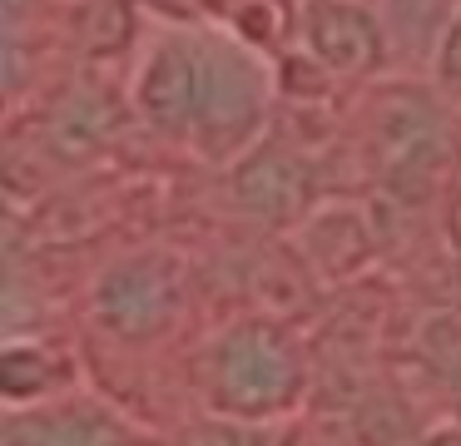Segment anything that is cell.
<instances>
[{
    "label": "cell",
    "instance_id": "cell-1",
    "mask_svg": "<svg viewBox=\"0 0 461 446\" xmlns=\"http://www.w3.org/2000/svg\"><path fill=\"white\" fill-rule=\"evenodd\" d=\"M194 45H199V95H194L189 149L203 164L229 168L258 139H268L283 79L278 65L229 25H194Z\"/></svg>",
    "mask_w": 461,
    "mask_h": 446
},
{
    "label": "cell",
    "instance_id": "cell-2",
    "mask_svg": "<svg viewBox=\"0 0 461 446\" xmlns=\"http://www.w3.org/2000/svg\"><path fill=\"white\" fill-rule=\"evenodd\" d=\"M308 396V352L273 317H239L203 352V406L239 422H283Z\"/></svg>",
    "mask_w": 461,
    "mask_h": 446
},
{
    "label": "cell",
    "instance_id": "cell-3",
    "mask_svg": "<svg viewBox=\"0 0 461 446\" xmlns=\"http://www.w3.org/2000/svg\"><path fill=\"white\" fill-rule=\"evenodd\" d=\"M451 105L437 85H402L382 89L367 109V159L382 188L397 198H421L437 188L441 168L451 164Z\"/></svg>",
    "mask_w": 461,
    "mask_h": 446
},
{
    "label": "cell",
    "instance_id": "cell-4",
    "mask_svg": "<svg viewBox=\"0 0 461 446\" xmlns=\"http://www.w3.org/2000/svg\"><path fill=\"white\" fill-rule=\"evenodd\" d=\"M184 303H189V273L169 248H130L110 258L90 283V323L130 347L169 337L184 317Z\"/></svg>",
    "mask_w": 461,
    "mask_h": 446
},
{
    "label": "cell",
    "instance_id": "cell-5",
    "mask_svg": "<svg viewBox=\"0 0 461 446\" xmlns=\"http://www.w3.org/2000/svg\"><path fill=\"white\" fill-rule=\"evenodd\" d=\"M194 95H199V45L194 25H159V35L144 40L130 75V109L144 129L164 139L194 134Z\"/></svg>",
    "mask_w": 461,
    "mask_h": 446
},
{
    "label": "cell",
    "instance_id": "cell-6",
    "mask_svg": "<svg viewBox=\"0 0 461 446\" xmlns=\"http://www.w3.org/2000/svg\"><path fill=\"white\" fill-rule=\"evenodd\" d=\"M298 50L328 79H372L392 65L377 0H303Z\"/></svg>",
    "mask_w": 461,
    "mask_h": 446
},
{
    "label": "cell",
    "instance_id": "cell-7",
    "mask_svg": "<svg viewBox=\"0 0 461 446\" xmlns=\"http://www.w3.org/2000/svg\"><path fill=\"white\" fill-rule=\"evenodd\" d=\"M229 194L239 214L263 228H298L312 214V168L283 139H258L239 164H229Z\"/></svg>",
    "mask_w": 461,
    "mask_h": 446
},
{
    "label": "cell",
    "instance_id": "cell-8",
    "mask_svg": "<svg viewBox=\"0 0 461 446\" xmlns=\"http://www.w3.org/2000/svg\"><path fill=\"white\" fill-rule=\"evenodd\" d=\"M0 446H154L124 412L90 392H65L55 402L5 412Z\"/></svg>",
    "mask_w": 461,
    "mask_h": 446
},
{
    "label": "cell",
    "instance_id": "cell-9",
    "mask_svg": "<svg viewBox=\"0 0 461 446\" xmlns=\"http://www.w3.org/2000/svg\"><path fill=\"white\" fill-rule=\"evenodd\" d=\"M456 10L461 0H377L392 65L402 75H431V59H437Z\"/></svg>",
    "mask_w": 461,
    "mask_h": 446
},
{
    "label": "cell",
    "instance_id": "cell-10",
    "mask_svg": "<svg viewBox=\"0 0 461 446\" xmlns=\"http://www.w3.org/2000/svg\"><path fill=\"white\" fill-rule=\"evenodd\" d=\"M65 392H75V362L60 347L41 342V337H11L5 342V352H0V402H5V412L55 402Z\"/></svg>",
    "mask_w": 461,
    "mask_h": 446
},
{
    "label": "cell",
    "instance_id": "cell-11",
    "mask_svg": "<svg viewBox=\"0 0 461 446\" xmlns=\"http://www.w3.org/2000/svg\"><path fill=\"white\" fill-rule=\"evenodd\" d=\"M298 238H303L308 263L318 268L322 278H352L372 258V248H377L367 218L352 204H318L298 223Z\"/></svg>",
    "mask_w": 461,
    "mask_h": 446
},
{
    "label": "cell",
    "instance_id": "cell-12",
    "mask_svg": "<svg viewBox=\"0 0 461 446\" xmlns=\"http://www.w3.org/2000/svg\"><path fill=\"white\" fill-rule=\"evenodd\" d=\"M110 105H104L95 89H70L60 105L50 109V144L60 149L65 159H90L95 149H104L110 139Z\"/></svg>",
    "mask_w": 461,
    "mask_h": 446
},
{
    "label": "cell",
    "instance_id": "cell-13",
    "mask_svg": "<svg viewBox=\"0 0 461 446\" xmlns=\"http://www.w3.org/2000/svg\"><path fill=\"white\" fill-rule=\"evenodd\" d=\"M179 446H278V422H239L209 412L184 426Z\"/></svg>",
    "mask_w": 461,
    "mask_h": 446
},
{
    "label": "cell",
    "instance_id": "cell-14",
    "mask_svg": "<svg viewBox=\"0 0 461 446\" xmlns=\"http://www.w3.org/2000/svg\"><path fill=\"white\" fill-rule=\"evenodd\" d=\"M427 85H437L447 105H461V10H456V20H451L447 40H441L437 59H431Z\"/></svg>",
    "mask_w": 461,
    "mask_h": 446
},
{
    "label": "cell",
    "instance_id": "cell-15",
    "mask_svg": "<svg viewBox=\"0 0 461 446\" xmlns=\"http://www.w3.org/2000/svg\"><path fill=\"white\" fill-rule=\"evenodd\" d=\"M25 5H31V0H5V20H11V25H15V20L25 15Z\"/></svg>",
    "mask_w": 461,
    "mask_h": 446
}]
</instances>
